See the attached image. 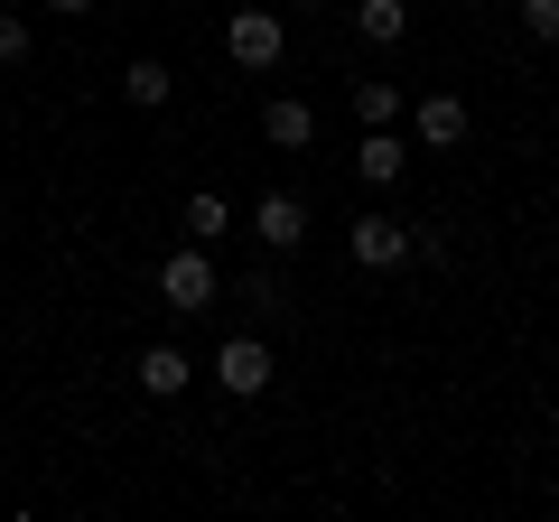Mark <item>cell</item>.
Here are the masks:
<instances>
[{
	"label": "cell",
	"instance_id": "ba28073f",
	"mask_svg": "<svg viewBox=\"0 0 559 522\" xmlns=\"http://www.w3.org/2000/svg\"><path fill=\"white\" fill-rule=\"evenodd\" d=\"M419 141H429V150H457L466 141V94H419Z\"/></svg>",
	"mask_w": 559,
	"mask_h": 522
},
{
	"label": "cell",
	"instance_id": "9c48e42d",
	"mask_svg": "<svg viewBox=\"0 0 559 522\" xmlns=\"http://www.w3.org/2000/svg\"><path fill=\"white\" fill-rule=\"evenodd\" d=\"M401 168H411L401 131H364V150H355V178H364V187H401Z\"/></svg>",
	"mask_w": 559,
	"mask_h": 522
},
{
	"label": "cell",
	"instance_id": "7a4b0ae2",
	"mask_svg": "<svg viewBox=\"0 0 559 522\" xmlns=\"http://www.w3.org/2000/svg\"><path fill=\"white\" fill-rule=\"evenodd\" d=\"M159 299H168V308H187V318L215 299V261H205V242H178V252L159 261Z\"/></svg>",
	"mask_w": 559,
	"mask_h": 522
},
{
	"label": "cell",
	"instance_id": "9a60e30c",
	"mask_svg": "<svg viewBox=\"0 0 559 522\" xmlns=\"http://www.w3.org/2000/svg\"><path fill=\"white\" fill-rule=\"evenodd\" d=\"M280 299H289V289H280V271H242V308H261V318H271Z\"/></svg>",
	"mask_w": 559,
	"mask_h": 522
},
{
	"label": "cell",
	"instance_id": "8992f818",
	"mask_svg": "<svg viewBox=\"0 0 559 522\" xmlns=\"http://www.w3.org/2000/svg\"><path fill=\"white\" fill-rule=\"evenodd\" d=\"M261 141H271V150H308V141H318V112H308L299 94H271V103H261Z\"/></svg>",
	"mask_w": 559,
	"mask_h": 522
},
{
	"label": "cell",
	"instance_id": "2e32d148",
	"mask_svg": "<svg viewBox=\"0 0 559 522\" xmlns=\"http://www.w3.org/2000/svg\"><path fill=\"white\" fill-rule=\"evenodd\" d=\"M0 66H28V20L20 10H0Z\"/></svg>",
	"mask_w": 559,
	"mask_h": 522
},
{
	"label": "cell",
	"instance_id": "30bf717a",
	"mask_svg": "<svg viewBox=\"0 0 559 522\" xmlns=\"http://www.w3.org/2000/svg\"><path fill=\"white\" fill-rule=\"evenodd\" d=\"M355 38L364 47H401L411 38V10H401V0H355Z\"/></svg>",
	"mask_w": 559,
	"mask_h": 522
},
{
	"label": "cell",
	"instance_id": "3957f363",
	"mask_svg": "<svg viewBox=\"0 0 559 522\" xmlns=\"http://www.w3.org/2000/svg\"><path fill=\"white\" fill-rule=\"evenodd\" d=\"M215 382L234 392V402H261V392H271V345L261 336H224L215 345Z\"/></svg>",
	"mask_w": 559,
	"mask_h": 522
},
{
	"label": "cell",
	"instance_id": "4fadbf2b",
	"mask_svg": "<svg viewBox=\"0 0 559 522\" xmlns=\"http://www.w3.org/2000/svg\"><path fill=\"white\" fill-rule=\"evenodd\" d=\"M224 224H234V205H224V197H187V234H224Z\"/></svg>",
	"mask_w": 559,
	"mask_h": 522
},
{
	"label": "cell",
	"instance_id": "7c38bea8",
	"mask_svg": "<svg viewBox=\"0 0 559 522\" xmlns=\"http://www.w3.org/2000/svg\"><path fill=\"white\" fill-rule=\"evenodd\" d=\"M355 121L364 131H392L401 121V84H355Z\"/></svg>",
	"mask_w": 559,
	"mask_h": 522
},
{
	"label": "cell",
	"instance_id": "ac0fdd59",
	"mask_svg": "<svg viewBox=\"0 0 559 522\" xmlns=\"http://www.w3.org/2000/svg\"><path fill=\"white\" fill-rule=\"evenodd\" d=\"M550 439H559V402H550Z\"/></svg>",
	"mask_w": 559,
	"mask_h": 522
},
{
	"label": "cell",
	"instance_id": "5b68a950",
	"mask_svg": "<svg viewBox=\"0 0 559 522\" xmlns=\"http://www.w3.org/2000/svg\"><path fill=\"white\" fill-rule=\"evenodd\" d=\"M345 252H355L364 271H401V261H411V224H392V215H355V224H345Z\"/></svg>",
	"mask_w": 559,
	"mask_h": 522
},
{
	"label": "cell",
	"instance_id": "e0dca14e",
	"mask_svg": "<svg viewBox=\"0 0 559 522\" xmlns=\"http://www.w3.org/2000/svg\"><path fill=\"white\" fill-rule=\"evenodd\" d=\"M47 10H84V0H47Z\"/></svg>",
	"mask_w": 559,
	"mask_h": 522
},
{
	"label": "cell",
	"instance_id": "6da1fadb",
	"mask_svg": "<svg viewBox=\"0 0 559 522\" xmlns=\"http://www.w3.org/2000/svg\"><path fill=\"white\" fill-rule=\"evenodd\" d=\"M224 57H234L242 75H271V66L289 57V28H280V10H234V20H224Z\"/></svg>",
	"mask_w": 559,
	"mask_h": 522
},
{
	"label": "cell",
	"instance_id": "52a82bcc",
	"mask_svg": "<svg viewBox=\"0 0 559 522\" xmlns=\"http://www.w3.org/2000/svg\"><path fill=\"white\" fill-rule=\"evenodd\" d=\"M131 382L150 392V402H178V392H187L197 373H187V355H178V345H150V355L131 364Z\"/></svg>",
	"mask_w": 559,
	"mask_h": 522
},
{
	"label": "cell",
	"instance_id": "8fae6325",
	"mask_svg": "<svg viewBox=\"0 0 559 522\" xmlns=\"http://www.w3.org/2000/svg\"><path fill=\"white\" fill-rule=\"evenodd\" d=\"M121 94H131L140 112H168V66L159 57H131V66H121Z\"/></svg>",
	"mask_w": 559,
	"mask_h": 522
},
{
	"label": "cell",
	"instance_id": "277c9868",
	"mask_svg": "<svg viewBox=\"0 0 559 522\" xmlns=\"http://www.w3.org/2000/svg\"><path fill=\"white\" fill-rule=\"evenodd\" d=\"M252 242H261V252H299V242H308V197L271 187V197L252 205Z\"/></svg>",
	"mask_w": 559,
	"mask_h": 522
},
{
	"label": "cell",
	"instance_id": "5bb4252c",
	"mask_svg": "<svg viewBox=\"0 0 559 522\" xmlns=\"http://www.w3.org/2000/svg\"><path fill=\"white\" fill-rule=\"evenodd\" d=\"M522 38L559 47V0H522Z\"/></svg>",
	"mask_w": 559,
	"mask_h": 522
}]
</instances>
